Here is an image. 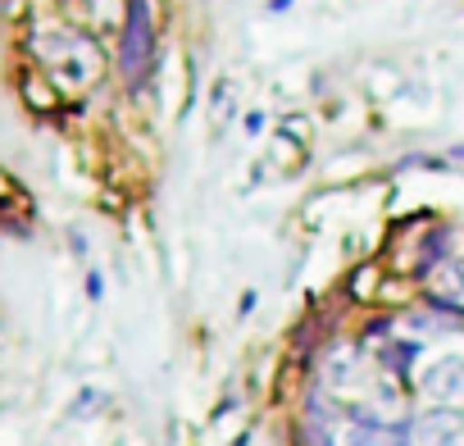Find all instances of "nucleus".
<instances>
[{"mask_svg": "<svg viewBox=\"0 0 464 446\" xmlns=\"http://www.w3.org/2000/svg\"><path fill=\"white\" fill-rule=\"evenodd\" d=\"M346 446H410V437H405V423H382V419L355 410Z\"/></svg>", "mask_w": 464, "mask_h": 446, "instance_id": "20e7f679", "label": "nucleus"}, {"mask_svg": "<svg viewBox=\"0 0 464 446\" xmlns=\"http://www.w3.org/2000/svg\"><path fill=\"white\" fill-rule=\"evenodd\" d=\"M301 437H305V446H337V437H333V414H328V405H324L319 396H310V410H305V419H301Z\"/></svg>", "mask_w": 464, "mask_h": 446, "instance_id": "39448f33", "label": "nucleus"}, {"mask_svg": "<svg viewBox=\"0 0 464 446\" xmlns=\"http://www.w3.org/2000/svg\"><path fill=\"white\" fill-rule=\"evenodd\" d=\"M459 432H464V414L459 410H428L419 419H405V437L410 446H459Z\"/></svg>", "mask_w": 464, "mask_h": 446, "instance_id": "7ed1b4c3", "label": "nucleus"}, {"mask_svg": "<svg viewBox=\"0 0 464 446\" xmlns=\"http://www.w3.org/2000/svg\"><path fill=\"white\" fill-rule=\"evenodd\" d=\"M423 396H432L441 410H459L464 405V355H441L423 369Z\"/></svg>", "mask_w": 464, "mask_h": 446, "instance_id": "f03ea898", "label": "nucleus"}, {"mask_svg": "<svg viewBox=\"0 0 464 446\" xmlns=\"http://www.w3.org/2000/svg\"><path fill=\"white\" fill-rule=\"evenodd\" d=\"M150 64H155V10H150V0H128L123 46H119V69H123L128 87L146 82Z\"/></svg>", "mask_w": 464, "mask_h": 446, "instance_id": "f257e3e1", "label": "nucleus"}, {"mask_svg": "<svg viewBox=\"0 0 464 446\" xmlns=\"http://www.w3.org/2000/svg\"><path fill=\"white\" fill-rule=\"evenodd\" d=\"M414 355H419V346H414V342H387V346H382V364H387V369H396V373H405V364H410Z\"/></svg>", "mask_w": 464, "mask_h": 446, "instance_id": "423d86ee", "label": "nucleus"}, {"mask_svg": "<svg viewBox=\"0 0 464 446\" xmlns=\"http://www.w3.org/2000/svg\"><path fill=\"white\" fill-rule=\"evenodd\" d=\"M450 160H455V164H459V169H464V146H459V150H455V155H450Z\"/></svg>", "mask_w": 464, "mask_h": 446, "instance_id": "0eeeda50", "label": "nucleus"}]
</instances>
